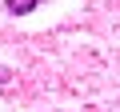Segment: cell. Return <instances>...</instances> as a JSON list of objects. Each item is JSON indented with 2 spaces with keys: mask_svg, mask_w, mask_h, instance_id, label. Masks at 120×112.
Listing matches in <instances>:
<instances>
[{
  "mask_svg": "<svg viewBox=\"0 0 120 112\" xmlns=\"http://www.w3.org/2000/svg\"><path fill=\"white\" fill-rule=\"evenodd\" d=\"M36 4H40V0H4V8L12 16H28V12H36Z\"/></svg>",
  "mask_w": 120,
  "mask_h": 112,
  "instance_id": "6da1fadb",
  "label": "cell"
},
{
  "mask_svg": "<svg viewBox=\"0 0 120 112\" xmlns=\"http://www.w3.org/2000/svg\"><path fill=\"white\" fill-rule=\"evenodd\" d=\"M8 80H12V72H8L4 64H0V84H8Z\"/></svg>",
  "mask_w": 120,
  "mask_h": 112,
  "instance_id": "7a4b0ae2",
  "label": "cell"
}]
</instances>
